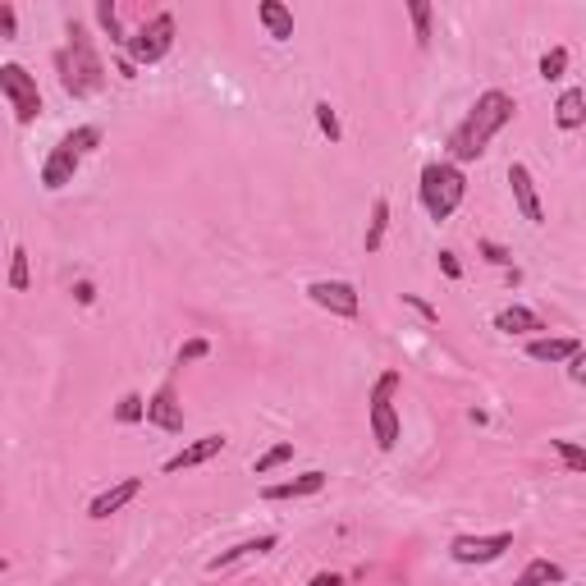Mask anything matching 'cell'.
I'll use <instances>...</instances> for the list:
<instances>
[{
  "label": "cell",
  "instance_id": "1",
  "mask_svg": "<svg viewBox=\"0 0 586 586\" xmlns=\"http://www.w3.org/2000/svg\"><path fill=\"white\" fill-rule=\"evenodd\" d=\"M513 115H518V101H513L509 92H500V87L481 92V97L472 101V110H467L463 120L454 124V133H449V161H454L458 170H463L467 161H481L490 142L513 124Z\"/></svg>",
  "mask_w": 586,
  "mask_h": 586
},
{
  "label": "cell",
  "instance_id": "2",
  "mask_svg": "<svg viewBox=\"0 0 586 586\" xmlns=\"http://www.w3.org/2000/svg\"><path fill=\"white\" fill-rule=\"evenodd\" d=\"M55 69H60V87L74 101L97 97L101 87H106V65H101V55H97V42H92V33L78 19H69V46L55 51Z\"/></svg>",
  "mask_w": 586,
  "mask_h": 586
},
{
  "label": "cell",
  "instance_id": "3",
  "mask_svg": "<svg viewBox=\"0 0 586 586\" xmlns=\"http://www.w3.org/2000/svg\"><path fill=\"white\" fill-rule=\"evenodd\" d=\"M97 147H101V129H97V124H78V129H69L65 138L51 147V156L42 161V188H46V193H60V188L74 184L78 165L97 152Z\"/></svg>",
  "mask_w": 586,
  "mask_h": 586
},
{
  "label": "cell",
  "instance_id": "4",
  "mask_svg": "<svg viewBox=\"0 0 586 586\" xmlns=\"http://www.w3.org/2000/svg\"><path fill=\"white\" fill-rule=\"evenodd\" d=\"M417 197L431 220H449L467 197V174L458 170L454 161H431L422 165V184H417Z\"/></svg>",
  "mask_w": 586,
  "mask_h": 586
},
{
  "label": "cell",
  "instance_id": "5",
  "mask_svg": "<svg viewBox=\"0 0 586 586\" xmlns=\"http://www.w3.org/2000/svg\"><path fill=\"white\" fill-rule=\"evenodd\" d=\"M399 385H403L399 371H380L376 385H371V394H367L371 440H376V449H385V454L399 445V408H394V394H399Z\"/></svg>",
  "mask_w": 586,
  "mask_h": 586
},
{
  "label": "cell",
  "instance_id": "6",
  "mask_svg": "<svg viewBox=\"0 0 586 586\" xmlns=\"http://www.w3.org/2000/svg\"><path fill=\"white\" fill-rule=\"evenodd\" d=\"M0 97L10 101L14 120H19L23 129L42 120V87H37V74H28L19 60L0 65Z\"/></svg>",
  "mask_w": 586,
  "mask_h": 586
},
{
  "label": "cell",
  "instance_id": "7",
  "mask_svg": "<svg viewBox=\"0 0 586 586\" xmlns=\"http://www.w3.org/2000/svg\"><path fill=\"white\" fill-rule=\"evenodd\" d=\"M174 51V14L161 10L152 14V19H142V28L124 42V55L133 60V69L138 65H161L165 55Z\"/></svg>",
  "mask_w": 586,
  "mask_h": 586
},
{
  "label": "cell",
  "instance_id": "8",
  "mask_svg": "<svg viewBox=\"0 0 586 586\" xmlns=\"http://www.w3.org/2000/svg\"><path fill=\"white\" fill-rule=\"evenodd\" d=\"M513 550V532H490V536H454L449 541V559L454 564H495V559H504V554Z\"/></svg>",
  "mask_w": 586,
  "mask_h": 586
},
{
  "label": "cell",
  "instance_id": "9",
  "mask_svg": "<svg viewBox=\"0 0 586 586\" xmlns=\"http://www.w3.org/2000/svg\"><path fill=\"white\" fill-rule=\"evenodd\" d=\"M307 298H312L321 312L339 316V321H353V316L362 312V298L348 280H312L307 284Z\"/></svg>",
  "mask_w": 586,
  "mask_h": 586
},
{
  "label": "cell",
  "instance_id": "10",
  "mask_svg": "<svg viewBox=\"0 0 586 586\" xmlns=\"http://www.w3.org/2000/svg\"><path fill=\"white\" fill-rule=\"evenodd\" d=\"M142 422L156 426V431H170V435L184 431V403H179L174 380H161V385H156V394L147 399V413H142Z\"/></svg>",
  "mask_w": 586,
  "mask_h": 586
},
{
  "label": "cell",
  "instance_id": "11",
  "mask_svg": "<svg viewBox=\"0 0 586 586\" xmlns=\"http://www.w3.org/2000/svg\"><path fill=\"white\" fill-rule=\"evenodd\" d=\"M326 472L321 467H307V472H298V477L289 481H275V486H261V500L266 504H284V500H307V495H321L326 490Z\"/></svg>",
  "mask_w": 586,
  "mask_h": 586
},
{
  "label": "cell",
  "instance_id": "12",
  "mask_svg": "<svg viewBox=\"0 0 586 586\" xmlns=\"http://www.w3.org/2000/svg\"><path fill=\"white\" fill-rule=\"evenodd\" d=\"M138 495H142V477H120L115 486H106V490L97 495V500L87 504V518H92V522L115 518V513H120V509H129V504L138 500Z\"/></svg>",
  "mask_w": 586,
  "mask_h": 586
},
{
  "label": "cell",
  "instance_id": "13",
  "mask_svg": "<svg viewBox=\"0 0 586 586\" xmlns=\"http://www.w3.org/2000/svg\"><path fill=\"white\" fill-rule=\"evenodd\" d=\"M509 184H513V202H518V216L527 220V225H545V207H541V193H536V179L532 170L522 161L509 165Z\"/></svg>",
  "mask_w": 586,
  "mask_h": 586
},
{
  "label": "cell",
  "instance_id": "14",
  "mask_svg": "<svg viewBox=\"0 0 586 586\" xmlns=\"http://www.w3.org/2000/svg\"><path fill=\"white\" fill-rule=\"evenodd\" d=\"M229 449V435L225 431H211L202 435V440H193V445H184L174 458H165V472H188V467H202L211 463V458H220Z\"/></svg>",
  "mask_w": 586,
  "mask_h": 586
},
{
  "label": "cell",
  "instance_id": "15",
  "mask_svg": "<svg viewBox=\"0 0 586 586\" xmlns=\"http://www.w3.org/2000/svg\"><path fill=\"white\" fill-rule=\"evenodd\" d=\"M275 545H280V536H248V541H239V545H229V550H220L216 559H207V573H225V568H234V564H243V559H252V554H271Z\"/></svg>",
  "mask_w": 586,
  "mask_h": 586
},
{
  "label": "cell",
  "instance_id": "16",
  "mask_svg": "<svg viewBox=\"0 0 586 586\" xmlns=\"http://www.w3.org/2000/svg\"><path fill=\"white\" fill-rule=\"evenodd\" d=\"M573 353H582V339H573V335H536V339H527V358L532 362H568Z\"/></svg>",
  "mask_w": 586,
  "mask_h": 586
},
{
  "label": "cell",
  "instance_id": "17",
  "mask_svg": "<svg viewBox=\"0 0 586 586\" xmlns=\"http://www.w3.org/2000/svg\"><path fill=\"white\" fill-rule=\"evenodd\" d=\"M495 330H504V335H545V321L532 312V307H522V303H513V307H504V312H495Z\"/></svg>",
  "mask_w": 586,
  "mask_h": 586
},
{
  "label": "cell",
  "instance_id": "18",
  "mask_svg": "<svg viewBox=\"0 0 586 586\" xmlns=\"http://www.w3.org/2000/svg\"><path fill=\"white\" fill-rule=\"evenodd\" d=\"M554 124L564 133H577L586 124V92L582 87H564L559 101H554Z\"/></svg>",
  "mask_w": 586,
  "mask_h": 586
},
{
  "label": "cell",
  "instance_id": "19",
  "mask_svg": "<svg viewBox=\"0 0 586 586\" xmlns=\"http://www.w3.org/2000/svg\"><path fill=\"white\" fill-rule=\"evenodd\" d=\"M257 19H261V28H266V37H275V42H289L293 37V10L284 0H261Z\"/></svg>",
  "mask_w": 586,
  "mask_h": 586
},
{
  "label": "cell",
  "instance_id": "20",
  "mask_svg": "<svg viewBox=\"0 0 586 586\" xmlns=\"http://www.w3.org/2000/svg\"><path fill=\"white\" fill-rule=\"evenodd\" d=\"M564 577H568L564 564H554V559H532V564L513 577V586H559Z\"/></svg>",
  "mask_w": 586,
  "mask_h": 586
},
{
  "label": "cell",
  "instance_id": "21",
  "mask_svg": "<svg viewBox=\"0 0 586 586\" xmlns=\"http://www.w3.org/2000/svg\"><path fill=\"white\" fill-rule=\"evenodd\" d=\"M385 229H390V197H376V202H371V220H367V239H362L367 257L385 248Z\"/></svg>",
  "mask_w": 586,
  "mask_h": 586
},
{
  "label": "cell",
  "instance_id": "22",
  "mask_svg": "<svg viewBox=\"0 0 586 586\" xmlns=\"http://www.w3.org/2000/svg\"><path fill=\"white\" fill-rule=\"evenodd\" d=\"M92 14H97V28H101V33H106L110 42H115V46H120V51H124V42H129V33H124V28H120V10H115V0H97V10H92Z\"/></svg>",
  "mask_w": 586,
  "mask_h": 586
},
{
  "label": "cell",
  "instance_id": "23",
  "mask_svg": "<svg viewBox=\"0 0 586 586\" xmlns=\"http://www.w3.org/2000/svg\"><path fill=\"white\" fill-rule=\"evenodd\" d=\"M431 5H426V0H408V19H413V37H417V46H431Z\"/></svg>",
  "mask_w": 586,
  "mask_h": 586
},
{
  "label": "cell",
  "instance_id": "24",
  "mask_svg": "<svg viewBox=\"0 0 586 586\" xmlns=\"http://www.w3.org/2000/svg\"><path fill=\"white\" fill-rule=\"evenodd\" d=\"M289 458H293V440H284V445H271L261 458H252V472H257V477H271L275 467H284Z\"/></svg>",
  "mask_w": 586,
  "mask_h": 586
},
{
  "label": "cell",
  "instance_id": "25",
  "mask_svg": "<svg viewBox=\"0 0 586 586\" xmlns=\"http://www.w3.org/2000/svg\"><path fill=\"white\" fill-rule=\"evenodd\" d=\"M28 284H33L28 248H14V252H10V289H14V293H28Z\"/></svg>",
  "mask_w": 586,
  "mask_h": 586
},
{
  "label": "cell",
  "instance_id": "26",
  "mask_svg": "<svg viewBox=\"0 0 586 586\" xmlns=\"http://www.w3.org/2000/svg\"><path fill=\"white\" fill-rule=\"evenodd\" d=\"M550 449L559 454V463H564L568 472H586V449L577 445V440H550Z\"/></svg>",
  "mask_w": 586,
  "mask_h": 586
},
{
  "label": "cell",
  "instance_id": "27",
  "mask_svg": "<svg viewBox=\"0 0 586 586\" xmlns=\"http://www.w3.org/2000/svg\"><path fill=\"white\" fill-rule=\"evenodd\" d=\"M564 69H568V46H554V51L541 55V78H545V83H559V78H564Z\"/></svg>",
  "mask_w": 586,
  "mask_h": 586
},
{
  "label": "cell",
  "instance_id": "28",
  "mask_svg": "<svg viewBox=\"0 0 586 586\" xmlns=\"http://www.w3.org/2000/svg\"><path fill=\"white\" fill-rule=\"evenodd\" d=\"M316 124H321V133H326L330 142H339L344 138V124H339V115H335V106H330V101H316Z\"/></svg>",
  "mask_w": 586,
  "mask_h": 586
},
{
  "label": "cell",
  "instance_id": "29",
  "mask_svg": "<svg viewBox=\"0 0 586 586\" xmlns=\"http://www.w3.org/2000/svg\"><path fill=\"white\" fill-rule=\"evenodd\" d=\"M142 413H147V399H142V394H124V399L115 403V422H124V426L142 422Z\"/></svg>",
  "mask_w": 586,
  "mask_h": 586
},
{
  "label": "cell",
  "instance_id": "30",
  "mask_svg": "<svg viewBox=\"0 0 586 586\" xmlns=\"http://www.w3.org/2000/svg\"><path fill=\"white\" fill-rule=\"evenodd\" d=\"M211 353V339H188L184 348H179V367H188V362H202Z\"/></svg>",
  "mask_w": 586,
  "mask_h": 586
},
{
  "label": "cell",
  "instance_id": "31",
  "mask_svg": "<svg viewBox=\"0 0 586 586\" xmlns=\"http://www.w3.org/2000/svg\"><path fill=\"white\" fill-rule=\"evenodd\" d=\"M0 37H19V10L0 0Z\"/></svg>",
  "mask_w": 586,
  "mask_h": 586
},
{
  "label": "cell",
  "instance_id": "32",
  "mask_svg": "<svg viewBox=\"0 0 586 586\" xmlns=\"http://www.w3.org/2000/svg\"><path fill=\"white\" fill-rule=\"evenodd\" d=\"M477 248H481V257H486L490 266H509V261H513L509 252H504V248H500V243H495V239H481Z\"/></svg>",
  "mask_w": 586,
  "mask_h": 586
},
{
  "label": "cell",
  "instance_id": "33",
  "mask_svg": "<svg viewBox=\"0 0 586 586\" xmlns=\"http://www.w3.org/2000/svg\"><path fill=\"white\" fill-rule=\"evenodd\" d=\"M568 380H573V385L586 380V353H573V358H568Z\"/></svg>",
  "mask_w": 586,
  "mask_h": 586
},
{
  "label": "cell",
  "instance_id": "34",
  "mask_svg": "<svg viewBox=\"0 0 586 586\" xmlns=\"http://www.w3.org/2000/svg\"><path fill=\"white\" fill-rule=\"evenodd\" d=\"M440 271H445L449 275V280H463V266H458V257H454V252H440Z\"/></svg>",
  "mask_w": 586,
  "mask_h": 586
},
{
  "label": "cell",
  "instance_id": "35",
  "mask_svg": "<svg viewBox=\"0 0 586 586\" xmlns=\"http://www.w3.org/2000/svg\"><path fill=\"white\" fill-rule=\"evenodd\" d=\"M74 298H78L83 307L97 303V289H92V280H78V284H74Z\"/></svg>",
  "mask_w": 586,
  "mask_h": 586
},
{
  "label": "cell",
  "instance_id": "36",
  "mask_svg": "<svg viewBox=\"0 0 586 586\" xmlns=\"http://www.w3.org/2000/svg\"><path fill=\"white\" fill-rule=\"evenodd\" d=\"M403 303H408V307H417V312H422L426 321H435V307H431V303H422L417 293H403Z\"/></svg>",
  "mask_w": 586,
  "mask_h": 586
},
{
  "label": "cell",
  "instance_id": "37",
  "mask_svg": "<svg viewBox=\"0 0 586 586\" xmlns=\"http://www.w3.org/2000/svg\"><path fill=\"white\" fill-rule=\"evenodd\" d=\"M307 586H344V577H339V573H316Z\"/></svg>",
  "mask_w": 586,
  "mask_h": 586
},
{
  "label": "cell",
  "instance_id": "38",
  "mask_svg": "<svg viewBox=\"0 0 586 586\" xmlns=\"http://www.w3.org/2000/svg\"><path fill=\"white\" fill-rule=\"evenodd\" d=\"M115 69H120V78H138V69H133L129 55H120V60H115Z\"/></svg>",
  "mask_w": 586,
  "mask_h": 586
},
{
  "label": "cell",
  "instance_id": "39",
  "mask_svg": "<svg viewBox=\"0 0 586 586\" xmlns=\"http://www.w3.org/2000/svg\"><path fill=\"white\" fill-rule=\"evenodd\" d=\"M0 573H5V559H0Z\"/></svg>",
  "mask_w": 586,
  "mask_h": 586
}]
</instances>
